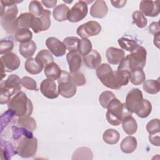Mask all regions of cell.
Here are the masks:
<instances>
[{"mask_svg":"<svg viewBox=\"0 0 160 160\" xmlns=\"http://www.w3.org/2000/svg\"><path fill=\"white\" fill-rule=\"evenodd\" d=\"M152 111V105L150 101L148 99H144L143 106L139 112L136 113L137 116L141 118H147Z\"/></svg>","mask_w":160,"mask_h":160,"instance_id":"45","label":"cell"},{"mask_svg":"<svg viewBox=\"0 0 160 160\" xmlns=\"http://www.w3.org/2000/svg\"><path fill=\"white\" fill-rule=\"evenodd\" d=\"M16 151L22 158L32 157L38 149V139L34 137H24L16 141Z\"/></svg>","mask_w":160,"mask_h":160,"instance_id":"6","label":"cell"},{"mask_svg":"<svg viewBox=\"0 0 160 160\" xmlns=\"http://www.w3.org/2000/svg\"><path fill=\"white\" fill-rule=\"evenodd\" d=\"M12 138L15 141H18L21 138L24 137H32L33 134L31 131L24 128V127H18L13 126H12Z\"/></svg>","mask_w":160,"mask_h":160,"instance_id":"36","label":"cell"},{"mask_svg":"<svg viewBox=\"0 0 160 160\" xmlns=\"http://www.w3.org/2000/svg\"><path fill=\"white\" fill-rule=\"evenodd\" d=\"M21 79L16 74L10 75L6 80L1 81L0 84V103H8L11 97L21 89Z\"/></svg>","mask_w":160,"mask_h":160,"instance_id":"4","label":"cell"},{"mask_svg":"<svg viewBox=\"0 0 160 160\" xmlns=\"http://www.w3.org/2000/svg\"><path fill=\"white\" fill-rule=\"evenodd\" d=\"M70 9L64 4H60L56 6L52 11L53 18L59 22H62L68 19V13Z\"/></svg>","mask_w":160,"mask_h":160,"instance_id":"25","label":"cell"},{"mask_svg":"<svg viewBox=\"0 0 160 160\" xmlns=\"http://www.w3.org/2000/svg\"><path fill=\"white\" fill-rule=\"evenodd\" d=\"M146 49L139 46L134 51L124 58L117 70H126L130 72L136 69H143L146 65Z\"/></svg>","mask_w":160,"mask_h":160,"instance_id":"1","label":"cell"},{"mask_svg":"<svg viewBox=\"0 0 160 160\" xmlns=\"http://www.w3.org/2000/svg\"><path fill=\"white\" fill-rule=\"evenodd\" d=\"M41 2L43 4L46 8H52L55 7L56 4H57L56 0H51V1H41Z\"/></svg>","mask_w":160,"mask_h":160,"instance_id":"52","label":"cell"},{"mask_svg":"<svg viewBox=\"0 0 160 160\" xmlns=\"http://www.w3.org/2000/svg\"><path fill=\"white\" fill-rule=\"evenodd\" d=\"M119 138L120 135L119 132L114 129H108L104 132L102 135L103 141L110 145L118 143Z\"/></svg>","mask_w":160,"mask_h":160,"instance_id":"29","label":"cell"},{"mask_svg":"<svg viewBox=\"0 0 160 160\" xmlns=\"http://www.w3.org/2000/svg\"><path fill=\"white\" fill-rule=\"evenodd\" d=\"M114 71L109 64L103 63L100 64L96 69V75L101 83L106 87L110 81Z\"/></svg>","mask_w":160,"mask_h":160,"instance_id":"17","label":"cell"},{"mask_svg":"<svg viewBox=\"0 0 160 160\" xmlns=\"http://www.w3.org/2000/svg\"><path fill=\"white\" fill-rule=\"evenodd\" d=\"M36 44L33 41L26 43H20L19 46V52L24 58L29 59L34 54L36 51Z\"/></svg>","mask_w":160,"mask_h":160,"instance_id":"22","label":"cell"},{"mask_svg":"<svg viewBox=\"0 0 160 160\" xmlns=\"http://www.w3.org/2000/svg\"><path fill=\"white\" fill-rule=\"evenodd\" d=\"M46 45L49 51L56 57H62L66 52V48L61 41L55 37H49L46 40Z\"/></svg>","mask_w":160,"mask_h":160,"instance_id":"15","label":"cell"},{"mask_svg":"<svg viewBox=\"0 0 160 160\" xmlns=\"http://www.w3.org/2000/svg\"><path fill=\"white\" fill-rule=\"evenodd\" d=\"M139 10L140 12L146 16H157L160 12L159 1L142 0L139 3Z\"/></svg>","mask_w":160,"mask_h":160,"instance_id":"14","label":"cell"},{"mask_svg":"<svg viewBox=\"0 0 160 160\" xmlns=\"http://www.w3.org/2000/svg\"><path fill=\"white\" fill-rule=\"evenodd\" d=\"M130 72L126 70H117L113 74L107 85V88L112 89H119L126 86L129 81Z\"/></svg>","mask_w":160,"mask_h":160,"instance_id":"11","label":"cell"},{"mask_svg":"<svg viewBox=\"0 0 160 160\" xmlns=\"http://www.w3.org/2000/svg\"><path fill=\"white\" fill-rule=\"evenodd\" d=\"M108 12V8L103 0L95 1L90 8V15L95 18H103Z\"/></svg>","mask_w":160,"mask_h":160,"instance_id":"19","label":"cell"},{"mask_svg":"<svg viewBox=\"0 0 160 160\" xmlns=\"http://www.w3.org/2000/svg\"><path fill=\"white\" fill-rule=\"evenodd\" d=\"M101 31V26L99 22L89 21L79 26L76 30V33L82 38H88L98 35Z\"/></svg>","mask_w":160,"mask_h":160,"instance_id":"12","label":"cell"},{"mask_svg":"<svg viewBox=\"0 0 160 160\" xmlns=\"http://www.w3.org/2000/svg\"><path fill=\"white\" fill-rule=\"evenodd\" d=\"M93 153L91 149L87 147H81L76 149L72 154V159H92Z\"/></svg>","mask_w":160,"mask_h":160,"instance_id":"30","label":"cell"},{"mask_svg":"<svg viewBox=\"0 0 160 160\" xmlns=\"http://www.w3.org/2000/svg\"><path fill=\"white\" fill-rule=\"evenodd\" d=\"M45 68L48 64L54 61V58L51 52L47 49H42L38 52L35 58Z\"/></svg>","mask_w":160,"mask_h":160,"instance_id":"34","label":"cell"},{"mask_svg":"<svg viewBox=\"0 0 160 160\" xmlns=\"http://www.w3.org/2000/svg\"><path fill=\"white\" fill-rule=\"evenodd\" d=\"M144 99L142 91L138 88H133L128 93L124 105L129 112L136 114L142 107Z\"/></svg>","mask_w":160,"mask_h":160,"instance_id":"8","label":"cell"},{"mask_svg":"<svg viewBox=\"0 0 160 160\" xmlns=\"http://www.w3.org/2000/svg\"><path fill=\"white\" fill-rule=\"evenodd\" d=\"M18 14V9L16 4L9 6L1 5L0 16L2 28L8 33L12 34L18 30L16 25V18Z\"/></svg>","mask_w":160,"mask_h":160,"instance_id":"5","label":"cell"},{"mask_svg":"<svg viewBox=\"0 0 160 160\" xmlns=\"http://www.w3.org/2000/svg\"><path fill=\"white\" fill-rule=\"evenodd\" d=\"M159 36H160V32L157 33L154 35V44L158 48H159Z\"/></svg>","mask_w":160,"mask_h":160,"instance_id":"54","label":"cell"},{"mask_svg":"<svg viewBox=\"0 0 160 160\" xmlns=\"http://www.w3.org/2000/svg\"><path fill=\"white\" fill-rule=\"evenodd\" d=\"M16 116L15 113L11 109H8L4 112L1 116V132L3 131L4 128H6L9 123L11 122L13 118Z\"/></svg>","mask_w":160,"mask_h":160,"instance_id":"43","label":"cell"},{"mask_svg":"<svg viewBox=\"0 0 160 160\" xmlns=\"http://www.w3.org/2000/svg\"><path fill=\"white\" fill-rule=\"evenodd\" d=\"M42 65L36 58H29L24 63V68L31 74H38L43 69Z\"/></svg>","mask_w":160,"mask_h":160,"instance_id":"26","label":"cell"},{"mask_svg":"<svg viewBox=\"0 0 160 160\" xmlns=\"http://www.w3.org/2000/svg\"><path fill=\"white\" fill-rule=\"evenodd\" d=\"M127 2L126 0H118V1H111V3L112 6L116 8H123Z\"/></svg>","mask_w":160,"mask_h":160,"instance_id":"51","label":"cell"},{"mask_svg":"<svg viewBox=\"0 0 160 160\" xmlns=\"http://www.w3.org/2000/svg\"><path fill=\"white\" fill-rule=\"evenodd\" d=\"M149 29L151 33L153 34L154 35L160 32V28L159 22H152L150 24L149 26Z\"/></svg>","mask_w":160,"mask_h":160,"instance_id":"49","label":"cell"},{"mask_svg":"<svg viewBox=\"0 0 160 160\" xmlns=\"http://www.w3.org/2000/svg\"><path fill=\"white\" fill-rule=\"evenodd\" d=\"M122 126L124 131L128 135H132L138 130V124L132 115L126 116L122 121Z\"/></svg>","mask_w":160,"mask_h":160,"instance_id":"24","label":"cell"},{"mask_svg":"<svg viewBox=\"0 0 160 160\" xmlns=\"http://www.w3.org/2000/svg\"><path fill=\"white\" fill-rule=\"evenodd\" d=\"M16 149L14 148L11 142L1 139V159L8 160L14 155L16 154Z\"/></svg>","mask_w":160,"mask_h":160,"instance_id":"21","label":"cell"},{"mask_svg":"<svg viewBox=\"0 0 160 160\" xmlns=\"http://www.w3.org/2000/svg\"><path fill=\"white\" fill-rule=\"evenodd\" d=\"M106 56L108 62L111 64H119L125 58L124 51L119 48L110 47L106 50Z\"/></svg>","mask_w":160,"mask_h":160,"instance_id":"18","label":"cell"},{"mask_svg":"<svg viewBox=\"0 0 160 160\" xmlns=\"http://www.w3.org/2000/svg\"><path fill=\"white\" fill-rule=\"evenodd\" d=\"M143 89L150 94H155L160 91V82L158 80L148 79L143 82Z\"/></svg>","mask_w":160,"mask_h":160,"instance_id":"31","label":"cell"},{"mask_svg":"<svg viewBox=\"0 0 160 160\" xmlns=\"http://www.w3.org/2000/svg\"><path fill=\"white\" fill-rule=\"evenodd\" d=\"M62 42L64 44L66 49H68L69 51L78 50L80 39L76 36L67 37L64 39Z\"/></svg>","mask_w":160,"mask_h":160,"instance_id":"38","label":"cell"},{"mask_svg":"<svg viewBox=\"0 0 160 160\" xmlns=\"http://www.w3.org/2000/svg\"><path fill=\"white\" fill-rule=\"evenodd\" d=\"M92 43L88 38H82L80 39L78 51L82 56H84L92 51Z\"/></svg>","mask_w":160,"mask_h":160,"instance_id":"39","label":"cell"},{"mask_svg":"<svg viewBox=\"0 0 160 160\" xmlns=\"http://www.w3.org/2000/svg\"><path fill=\"white\" fill-rule=\"evenodd\" d=\"M21 84L24 88L28 90L38 91L37 83L36 81L32 78H30L29 76L23 77L21 79Z\"/></svg>","mask_w":160,"mask_h":160,"instance_id":"47","label":"cell"},{"mask_svg":"<svg viewBox=\"0 0 160 160\" xmlns=\"http://www.w3.org/2000/svg\"><path fill=\"white\" fill-rule=\"evenodd\" d=\"M1 81L6 74L4 72H12L18 69L20 66L21 62L18 56L14 52H9L1 56Z\"/></svg>","mask_w":160,"mask_h":160,"instance_id":"9","label":"cell"},{"mask_svg":"<svg viewBox=\"0 0 160 160\" xmlns=\"http://www.w3.org/2000/svg\"><path fill=\"white\" fill-rule=\"evenodd\" d=\"M107 109L106 119L110 124L114 126H119L126 116L132 115L126 108L124 103H122L116 97L110 101Z\"/></svg>","mask_w":160,"mask_h":160,"instance_id":"3","label":"cell"},{"mask_svg":"<svg viewBox=\"0 0 160 160\" xmlns=\"http://www.w3.org/2000/svg\"><path fill=\"white\" fill-rule=\"evenodd\" d=\"M71 79L76 86H82L86 83V79L84 75L79 72L76 71L74 72L70 73Z\"/></svg>","mask_w":160,"mask_h":160,"instance_id":"46","label":"cell"},{"mask_svg":"<svg viewBox=\"0 0 160 160\" xmlns=\"http://www.w3.org/2000/svg\"><path fill=\"white\" fill-rule=\"evenodd\" d=\"M17 120V124L18 126L24 127L31 131H35L37 128L35 119L31 116L19 118Z\"/></svg>","mask_w":160,"mask_h":160,"instance_id":"37","label":"cell"},{"mask_svg":"<svg viewBox=\"0 0 160 160\" xmlns=\"http://www.w3.org/2000/svg\"><path fill=\"white\" fill-rule=\"evenodd\" d=\"M118 42L122 49L129 52L134 51L139 46L138 43L135 40L125 37L118 39Z\"/></svg>","mask_w":160,"mask_h":160,"instance_id":"35","label":"cell"},{"mask_svg":"<svg viewBox=\"0 0 160 160\" xmlns=\"http://www.w3.org/2000/svg\"><path fill=\"white\" fill-rule=\"evenodd\" d=\"M44 10L41 2L38 1H32L29 4V12L36 17H40Z\"/></svg>","mask_w":160,"mask_h":160,"instance_id":"42","label":"cell"},{"mask_svg":"<svg viewBox=\"0 0 160 160\" xmlns=\"http://www.w3.org/2000/svg\"><path fill=\"white\" fill-rule=\"evenodd\" d=\"M137 144L136 139L134 136H128L122 140L120 144V148L123 152L130 154L136 150Z\"/></svg>","mask_w":160,"mask_h":160,"instance_id":"23","label":"cell"},{"mask_svg":"<svg viewBox=\"0 0 160 160\" xmlns=\"http://www.w3.org/2000/svg\"><path fill=\"white\" fill-rule=\"evenodd\" d=\"M34 16L30 12L21 14L16 19V25L19 29H29L31 27L32 21Z\"/></svg>","mask_w":160,"mask_h":160,"instance_id":"28","label":"cell"},{"mask_svg":"<svg viewBox=\"0 0 160 160\" xmlns=\"http://www.w3.org/2000/svg\"><path fill=\"white\" fill-rule=\"evenodd\" d=\"M32 33L29 29H19L14 34V38L16 41L20 43H26L31 41Z\"/></svg>","mask_w":160,"mask_h":160,"instance_id":"33","label":"cell"},{"mask_svg":"<svg viewBox=\"0 0 160 160\" xmlns=\"http://www.w3.org/2000/svg\"><path fill=\"white\" fill-rule=\"evenodd\" d=\"M132 18L134 23L139 28H144L148 24V20L145 16L139 11H136L132 13Z\"/></svg>","mask_w":160,"mask_h":160,"instance_id":"40","label":"cell"},{"mask_svg":"<svg viewBox=\"0 0 160 160\" xmlns=\"http://www.w3.org/2000/svg\"><path fill=\"white\" fill-rule=\"evenodd\" d=\"M44 72L47 78L57 80L61 76L62 70L56 63L52 62L45 66Z\"/></svg>","mask_w":160,"mask_h":160,"instance_id":"27","label":"cell"},{"mask_svg":"<svg viewBox=\"0 0 160 160\" xmlns=\"http://www.w3.org/2000/svg\"><path fill=\"white\" fill-rule=\"evenodd\" d=\"M40 91L42 95L48 99L57 98L59 94L55 81L48 78L44 79L41 82Z\"/></svg>","mask_w":160,"mask_h":160,"instance_id":"13","label":"cell"},{"mask_svg":"<svg viewBox=\"0 0 160 160\" xmlns=\"http://www.w3.org/2000/svg\"><path fill=\"white\" fill-rule=\"evenodd\" d=\"M149 141L152 145L159 146V134H149Z\"/></svg>","mask_w":160,"mask_h":160,"instance_id":"50","label":"cell"},{"mask_svg":"<svg viewBox=\"0 0 160 160\" xmlns=\"http://www.w3.org/2000/svg\"><path fill=\"white\" fill-rule=\"evenodd\" d=\"M146 130L149 134H159L160 126L159 119L158 118L152 119L146 124Z\"/></svg>","mask_w":160,"mask_h":160,"instance_id":"44","label":"cell"},{"mask_svg":"<svg viewBox=\"0 0 160 160\" xmlns=\"http://www.w3.org/2000/svg\"><path fill=\"white\" fill-rule=\"evenodd\" d=\"M14 48V42L11 40L2 39L0 42V54H5L12 50Z\"/></svg>","mask_w":160,"mask_h":160,"instance_id":"48","label":"cell"},{"mask_svg":"<svg viewBox=\"0 0 160 160\" xmlns=\"http://www.w3.org/2000/svg\"><path fill=\"white\" fill-rule=\"evenodd\" d=\"M8 107L18 118L30 116L33 110L32 101L24 92L21 91L10 99Z\"/></svg>","mask_w":160,"mask_h":160,"instance_id":"2","label":"cell"},{"mask_svg":"<svg viewBox=\"0 0 160 160\" xmlns=\"http://www.w3.org/2000/svg\"><path fill=\"white\" fill-rule=\"evenodd\" d=\"M114 98H116V96L112 91H105L100 94L99 97V102L103 108L107 109L109 103Z\"/></svg>","mask_w":160,"mask_h":160,"instance_id":"41","label":"cell"},{"mask_svg":"<svg viewBox=\"0 0 160 160\" xmlns=\"http://www.w3.org/2000/svg\"><path fill=\"white\" fill-rule=\"evenodd\" d=\"M66 60L69 65L70 72L78 71L81 67L83 58L78 50L69 51L66 55Z\"/></svg>","mask_w":160,"mask_h":160,"instance_id":"16","label":"cell"},{"mask_svg":"<svg viewBox=\"0 0 160 160\" xmlns=\"http://www.w3.org/2000/svg\"><path fill=\"white\" fill-rule=\"evenodd\" d=\"M146 80V75L142 69H136L130 72L129 81L136 86L140 85Z\"/></svg>","mask_w":160,"mask_h":160,"instance_id":"32","label":"cell"},{"mask_svg":"<svg viewBox=\"0 0 160 160\" xmlns=\"http://www.w3.org/2000/svg\"><path fill=\"white\" fill-rule=\"evenodd\" d=\"M88 12V4L84 1H79L74 4L70 9L68 19L72 22H78L82 20L86 16Z\"/></svg>","mask_w":160,"mask_h":160,"instance_id":"10","label":"cell"},{"mask_svg":"<svg viewBox=\"0 0 160 160\" xmlns=\"http://www.w3.org/2000/svg\"><path fill=\"white\" fill-rule=\"evenodd\" d=\"M101 54L95 49H92L89 54L83 57L84 63L90 69L97 68L101 64Z\"/></svg>","mask_w":160,"mask_h":160,"instance_id":"20","label":"cell"},{"mask_svg":"<svg viewBox=\"0 0 160 160\" xmlns=\"http://www.w3.org/2000/svg\"><path fill=\"white\" fill-rule=\"evenodd\" d=\"M58 92L60 95L65 98L73 97L77 91L76 86L73 82L70 73L62 71L61 76L58 79Z\"/></svg>","mask_w":160,"mask_h":160,"instance_id":"7","label":"cell"},{"mask_svg":"<svg viewBox=\"0 0 160 160\" xmlns=\"http://www.w3.org/2000/svg\"><path fill=\"white\" fill-rule=\"evenodd\" d=\"M22 1H11V0H5V1H1V4L4 6H9L11 5L16 4L17 3H19Z\"/></svg>","mask_w":160,"mask_h":160,"instance_id":"53","label":"cell"}]
</instances>
